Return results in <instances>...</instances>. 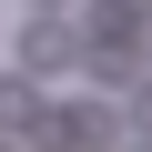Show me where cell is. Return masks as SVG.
Listing matches in <instances>:
<instances>
[{"label": "cell", "instance_id": "1", "mask_svg": "<svg viewBox=\"0 0 152 152\" xmlns=\"http://www.w3.org/2000/svg\"><path fill=\"white\" fill-rule=\"evenodd\" d=\"M20 51H31V71H61V61H71V31H61V20H31Z\"/></svg>", "mask_w": 152, "mask_h": 152}, {"label": "cell", "instance_id": "2", "mask_svg": "<svg viewBox=\"0 0 152 152\" xmlns=\"http://www.w3.org/2000/svg\"><path fill=\"white\" fill-rule=\"evenodd\" d=\"M20 122H41V91H31V71H20V81H0V132H20Z\"/></svg>", "mask_w": 152, "mask_h": 152}, {"label": "cell", "instance_id": "3", "mask_svg": "<svg viewBox=\"0 0 152 152\" xmlns=\"http://www.w3.org/2000/svg\"><path fill=\"white\" fill-rule=\"evenodd\" d=\"M132 112H142V132H152V81H132Z\"/></svg>", "mask_w": 152, "mask_h": 152}, {"label": "cell", "instance_id": "4", "mask_svg": "<svg viewBox=\"0 0 152 152\" xmlns=\"http://www.w3.org/2000/svg\"><path fill=\"white\" fill-rule=\"evenodd\" d=\"M41 10H61V0H41Z\"/></svg>", "mask_w": 152, "mask_h": 152}]
</instances>
